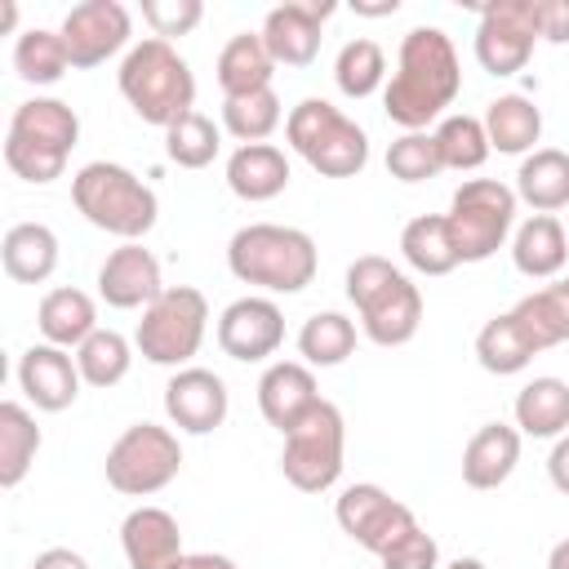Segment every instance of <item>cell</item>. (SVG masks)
Here are the masks:
<instances>
[{
    "label": "cell",
    "mask_w": 569,
    "mask_h": 569,
    "mask_svg": "<svg viewBox=\"0 0 569 569\" xmlns=\"http://www.w3.org/2000/svg\"><path fill=\"white\" fill-rule=\"evenodd\" d=\"M458 89H462V62L453 40L440 27H413L400 40L396 71L382 89V111L405 133H418L431 120H445V107H453Z\"/></svg>",
    "instance_id": "1"
},
{
    "label": "cell",
    "mask_w": 569,
    "mask_h": 569,
    "mask_svg": "<svg viewBox=\"0 0 569 569\" xmlns=\"http://www.w3.org/2000/svg\"><path fill=\"white\" fill-rule=\"evenodd\" d=\"M116 84H120V98L133 107V116L142 124L169 129V124H178L182 116L196 111V76L187 67V58L160 36H142L120 58Z\"/></svg>",
    "instance_id": "2"
},
{
    "label": "cell",
    "mask_w": 569,
    "mask_h": 569,
    "mask_svg": "<svg viewBox=\"0 0 569 569\" xmlns=\"http://www.w3.org/2000/svg\"><path fill=\"white\" fill-rule=\"evenodd\" d=\"M227 267L240 284L262 293H302L320 271V253L302 227L249 222L227 240Z\"/></svg>",
    "instance_id": "3"
},
{
    "label": "cell",
    "mask_w": 569,
    "mask_h": 569,
    "mask_svg": "<svg viewBox=\"0 0 569 569\" xmlns=\"http://www.w3.org/2000/svg\"><path fill=\"white\" fill-rule=\"evenodd\" d=\"M347 302L360 316V329L378 347H405L422 325L418 284L382 253H360L347 267Z\"/></svg>",
    "instance_id": "4"
},
{
    "label": "cell",
    "mask_w": 569,
    "mask_h": 569,
    "mask_svg": "<svg viewBox=\"0 0 569 569\" xmlns=\"http://www.w3.org/2000/svg\"><path fill=\"white\" fill-rule=\"evenodd\" d=\"M71 204L84 213L89 227L129 240H142L156 218H160V200L156 191L124 164L116 160H89L76 169L71 178Z\"/></svg>",
    "instance_id": "5"
},
{
    "label": "cell",
    "mask_w": 569,
    "mask_h": 569,
    "mask_svg": "<svg viewBox=\"0 0 569 569\" xmlns=\"http://www.w3.org/2000/svg\"><path fill=\"white\" fill-rule=\"evenodd\" d=\"M76 142H80V116L62 98H27L9 116L4 164L22 182L44 187V182L62 178Z\"/></svg>",
    "instance_id": "6"
},
{
    "label": "cell",
    "mask_w": 569,
    "mask_h": 569,
    "mask_svg": "<svg viewBox=\"0 0 569 569\" xmlns=\"http://www.w3.org/2000/svg\"><path fill=\"white\" fill-rule=\"evenodd\" d=\"M284 138L320 178H356L369 164V133L329 98H302L289 107Z\"/></svg>",
    "instance_id": "7"
},
{
    "label": "cell",
    "mask_w": 569,
    "mask_h": 569,
    "mask_svg": "<svg viewBox=\"0 0 569 569\" xmlns=\"http://www.w3.org/2000/svg\"><path fill=\"white\" fill-rule=\"evenodd\" d=\"M209 329V298L196 284H164V293L142 311L133 347L160 369H187Z\"/></svg>",
    "instance_id": "8"
},
{
    "label": "cell",
    "mask_w": 569,
    "mask_h": 569,
    "mask_svg": "<svg viewBox=\"0 0 569 569\" xmlns=\"http://www.w3.org/2000/svg\"><path fill=\"white\" fill-rule=\"evenodd\" d=\"M516 187L498 182V178H467L453 196H449V236L458 249V262H485L493 258L511 227H516Z\"/></svg>",
    "instance_id": "9"
},
{
    "label": "cell",
    "mask_w": 569,
    "mask_h": 569,
    "mask_svg": "<svg viewBox=\"0 0 569 569\" xmlns=\"http://www.w3.org/2000/svg\"><path fill=\"white\" fill-rule=\"evenodd\" d=\"M102 471H107V485L116 493H124V498H151V493H160L182 471L178 431H169L160 422H133V427H124L111 440V449L102 458Z\"/></svg>",
    "instance_id": "10"
},
{
    "label": "cell",
    "mask_w": 569,
    "mask_h": 569,
    "mask_svg": "<svg viewBox=\"0 0 569 569\" xmlns=\"http://www.w3.org/2000/svg\"><path fill=\"white\" fill-rule=\"evenodd\" d=\"M347 458V422L333 400H320L298 427L284 431L280 471L298 493H325L338 485Z\"/></svg>",
    "instance_id": "11"
},
{
    "label": "cell",
    "mask_w": 569,
    "mask_h": 569,
    "mask_svg": "<svg viewBox=\"0 0 569 569\" xmlns=\"http://www.w3.org/2000/svg\"><path fill=\"white\" fill-rule=\"evenodd\" d=\"M476 62L489 76H516L538 44V0H493L476 22Z\"/></svg>",
    "instance_id": "12"
},
{
    "label": "cell",
    "mask_w": 569,
    "mask_h": 569,
    "mask_svg": "<svg viewBox=\"0 0 569 569\" xmlns=\"http://www.w3.org/2000/svg\"><path fill=\"white\" fill-rule=\"evenodd\" d=\"M333 520H338V529L356 542V547H365V551H373V556H382L391 542H400L413 525H418V516H413V507H405L400 498H391L382 485H347L342 493H338V502H333Z\"/></svg>",
    "instance_id": "13"
},
{
    "label": "cell",
    "mask_w": 569,
    "mask_h": 569,
    "mask_svg": "<svg viewBox=\"0 0 569 569\" xmlns=\"http://www.w3.org/2000/svg\"><path fill=\"white\" fill-rule=\"evenodd\" d=\"M62 44L71 53V67L89 71L102 67L107 58H116L120 49L129 53V36H133V13L120 0H80L67 9L62 18Z\"/></svg>",
    "instance_id": "14"
},
{
    "label": "cell",
    "mask_w": 569,
    "mask_h": 569,
    "mask_svg": "<svg viewBox=\"0 0 569 569\" xmlns=\"http://www.w3.org/2000/svg\"><path fill=\"white\" fill-rule=\"evenodd\" d=\"M280 342H284V311L271 298L249 293V298H236L222 307V316H218L222 356H231L240 365H258V360L276 356Z\"/></svg>",
    "instance_id": "15"
},
{
    "label": "cell",
    "mask_w": 569,
    "mask_h": 569,
    "mask_svg": "<svg viewBox=\"0 0 569 569\" xmlns=\"http://www.w3.org/2000/svg\"><path fill=\"white\" fill-rule=\"evenodd\" d=\"M333 0H284L262 18V44L276 67H311L320 53V31L333 18Z\"/></svg>",
    "instance_id": "16"
},
{
    "label": "cell",
    "mask_w": 569,
    "mask_h": 569,
    "mask_svg": "<svg viewBox=\"0 0 569 569\" xmlns=\"http://www.w3.org/2000/svg\"><path fill=\"white\" fill-rule=\"evenodd\" d=\"M227 409H231V396L213 369L187 365V369H173V378L164 382V413L187 436L218 431L227 422Z\"/></svg>",
    "instance_id": "17"
},
{
    "label": "cell",
    "mask_w": 569,
    "mask_h": 569,
    "mask_svg": "<svg viewBox=\"0 0 569 569\" xmlns=\"http://www.w3.org/2000/svg\"><path fill=\"white\" fill-rule=\"evenodd\" d=\"M164 293L160 280V258L151 249H142V240H129L120 249H111L98 267V298L116 311H147L156 298Z\"/></svg>",
    "instance_id": "18"
},
{
    "label": "cell",
    "mask_w": 569,
    "mask_h": 569,
    "mask_svg": "<svg viewBox=\"0 0 569 569\" xmlns=\"http://www.w3.org/2000/svg\"><path fill=\"white\" fill-rule=\"evenodd\" d=\"M18 387L22 396L40 409V413H62L76 405L84 378H80V365L67 347H53V342H31L22 356H18Z\"/></svg>",
    "instance_id": "19"
},
{
    "label": "cell",
    "mask_w": 569,
    "mask_h": 569,
    "mask_svg": "<svg viewBox=\"0 0 569 569\" xmlns=\"http://www.w3.org/2000/svg\"><path fill=\"white\" fill-rule=\"evenodd\" d=\"M320 400H325V396H320V387H316V373H311V365H302V360H276V365H267L262 378H258V409H262V418H267L280 436H284L289 427H298Z\"/></svg>",
    "instance_id": "20"
},
{
    "label": "cell",
    "mask_w": 569,
    "mask_h": 569,
    "mask_svg": "<svg viewBox=\"0 0 569 569\" xmlns=\"http://www.w3.org/2000/svg\"><path fill=\"white\" fill-rule=\"evenodd\" d=\"M120 551L129 569H173L182 551V529L164 507H133L120 520Z\"/></svg>",
    "instance_id": "21"
},
{
    "label": "cell",
    "mask_w": 569,
    "mask_h": 569,
    "mask_svg": "<svg viewBox=\"0 0 569 569\" xmlns=\"http://www.w3.org/2000/svg\"><path fill=\"white\" fill-rule=\"evenodd\" d=\"M533 356H542V342L533 338V329L520 320V311H498L480 325L476 333V360L485 373H498V378H511L520 369L533 365Z\"/></svg>",
    "instance_id": "22"
},
{
    "label": "cell",
    "mask_w": 569,
    "mask_h": 569,
    "mask_svg": "<svg viewBox=\"0 0 569 569\" xmlns=\"http://www.w3.org/2000/svg\"><path fill=\"white\" fill-rule=\"evenodd\" d=\"M520 431L507 422H485L476 436L462 445V485L467 489H498L511 480L520 462Z\"/></svg>",
    "instance_id": "23"
},
{
    "label": "cell",
    "mask_w": 569,
    "mask_h": 569,
    "mask_svg": "<svg viewBox=\"0 0 569 569\" xmlns=\"http://www.w3.org/2000/svg\"><path fill=\"white\" fill-rule=\"evenodd\" d=\"M227 187L249 204L276 200L289 187V156L276 142H244L227 156Z\"/></svg>",
    "instance_id": "24"
},
{
    "label": "cell",
    "mask_w": 569,
    "mask_h": 569,
    "mask_svg": "<svg viewBox=\"0 0 569 569\" xmlns=\"http://www.w3.org/2000/svg\"><path fill=\"white\" fill-rule=\"evenodd\" d=\"M511 262L529 280H556L569 262V231L556 213H533L511 231Z\"/></svg>",
    "instance_id": "25"
},
{
    "label": "cell",
    "mask_w": 569,
    "mask_h": 569,
    "mask_svg": "<svg viewBox=\"0 0 569 569\" xmlns=\"http://www.w3.org/2000/svg\"><path fill=\"white\" fill-rule=\"evenodd\" d=\"M516 431L529 436V440H560L569 431V382L565 378H529L520 391H516Z\"/></svg>",
    "instance_id": "26"
},
{
    "label": "cell",
    "mask_w": 569,
    "mask_h": 569,
    "mask_svg": "<svg viewBox=\"0 0 569 569\" xmlns=\"http://www.w3.org/2000/svg\"><path fill=\"white\" fill-rule=\"evenodd\" d=\"M36 329H40L44 342L76 351V347L98 329V302H93L84 289H76V284H58V289H49V293L40 298V307H36Z\"/></svg>",
    "instance_id": "27"
},
{
    "label": "cell",
    "mask_w": 569,
    "mask_h": 569,
    "mask_svg": "<svg viewBox=\"0 0 569 569\" xmlns=\"http://www.w3.org/2000/svg\"><path fill=\"white\" fill-rule=\"evenodd\" d=\"M4 276L18 284H44L58 271V236L44 222H13L0 240Z\"/></svg>",
    "instance_id": "28"
},
{
    "label": "cell",
    "mask_w": 569,
    "mask_h": 569,
    "mask_svg": "<svg viewBox=\"0 0 569 569\" xmlns=\"http://www.w3.org/2000/svg\"><path fill=\"white\" fill-rule=\"evenodd\" d=\"M516 200H525L533 213L565 209L569 204V151L533 147L516 169Z\"/></svg>",
    "instance_id": "29"
},
{
    "label": "cell",
    "mask_w": 569,
    "mask_h": 569,
    "mask_svg": "<svg viewBox=\"0 0 569 569\" xmlns=\"http://www.w3.org/2000/svg\"><path fill=\"white\" fill-rule=\"evenodd\" d=\"M213 71H218V89H222V98H240V93L271 89L276 58L267 53L262 31H240V36H231V40L222 44Z\"/></svg>",
    "instance_id": "30"
},
{
    "label": "cell",
    "mask_w": 569,
    "mask_h": 569,
    "mask_svg": "<svg viewBox=\"0 0 569 569\" xmlns=\"http://www.w3.org/2000/svg\"><path fill=\"white\" fill-rule=\"evenodd\" d=\"M485 133H489V147L502 151V156H529L533 142L542 138V111L533 98L525 93H502L485 107Z\"/></svg>",
    "instance_id": "31"
},
{
    "label": "cell",
    "mask_w": 569,
    "mask_h": 569,
    "mask_svg": "<svg viewBox=\"0 0 569 569\" xmlns=\"http://www.w3.org/2000/svg\"><path fill=\"white\" fill-rule=\"evenodd\" d=\"M44 436L31 418L27 405L18 400H0V489H18L40 453Z\"/></svg>",
    "instance_id": "32"
},
{
    "label": "cell",
    "mask_w": 569,
    "mask_h": 569,
    "mask_svg": "<svg viewBox=\"0 0 569 569\" xmlns=\"http://www.w3.org/2000/svg\"><path fill=\"white\" fill-rule=\"evenodd\" d=\"M400 253L418 276H449L458 267V249L445 213H418L400 231Z\"/></svg>",
    "instance_id": "33"
},
{
    "label": "cell",
    "mask_w": 569,
    "mask_h": 569,
    "mask_svg": "<svg viewBox=\"0 0 569 569\" xmlns=\"http://www.w3.org/2000/svg\"><path fill=\"white\" fill-rule=\"evenodd\" d=\"M356 351V320L342 311H316L298 329V356L311 369H333Z\"/></svg>",
    "instance_id": "34"
},
{
    "label": "cell",
    "mask_w": 569,
    "mask_h": 569,
    "mask_svg": "<svg viewBox=\"0 0 569 569\" xmlns=\"http://www.w3.org/2000/svg\"><path fill=\"white\" fill-rule=\"evenodd\" d=\"M13 71L27 80V84H58L67 71H71V53L62 44V31H49V27H27L18 40H13Z\"/></svg>",
    "instance_id": "35"
},
{
    "label": "cell",
    "mask_w": 569,
    "mask_h": 569,
    "mask_svg": "<svg viewBox=\"0 0 569 569\" xmlns=\"http://www.w3.org/2000/svg\"><path fill=\"white\" fill-rule=\"evenodd\" d=\"M333 84L356 102L378 93V89H387V53H382V44L369 40V36L347 40L338 49V58H333Z\"/></svg>",
    "instance_id": "36"
},
{
    "label": "cell",
    "mask_w": 569,
    "mask_h": 569,
    "mask_svg": "<svg viewBox=\"0 0 569 569\" xmlns=\"http://www.w3.org/2000/svg\"><path fill=\"white\" fill-rule=\"evenodd\" d=\"M76 365H80V378L98 391L124 382L129 365H133V342L116 329H93L80 347H76Z\"/></svg>",
    "instance_id": "37"
},
{
    "label": "cell",
    "mask_w": 569,
    "mask_h": 569,
    "mask_svg": "<svg viewBox=\"0 0 569 569\" xmlns=\"http://www.w3.org/2000/svg\"><path fill=\"white\" fill-rule=\"evenodd\" d=\"M284 120V107L276 98V89H258V93H240V98H222V129L244 147V142H267Z\"/></svg>",
    "instance_id": "38"
},
{
    "label": "cell",
    "mask_w": 569,
    "mask_h": 569,
    "mask_svg": "<svg viewBox=\"0 0 569 569\" xmlns=\"http://www.w3.org/2000/svg\"><path fill=\"white\" fill-rule=\"evenodd\" d=\"M431 133H436V147H440L445 169L471 173V169H480V164L493 156V147H489V133H485V120H480V116H467V111L445 116Z\"/></svg>",
    "instance_id": "39"
},
{
    "label": "cell",
    "mask_w": 569,
    "mask_h": 569,
    "mask_svg": "<svg viewBox=\"0 0 569 569\" xmlns=\"http://www.w3.org/2000/svg\"><path fill=\"white\" fill-rule=\"evenodd\" d=\"M516 311L533 329V338L542 342V351L569 342V280H551V284L525 293L516 302Z\"/></svg>",
    "instance_id": "40"
},
{
    "label": "cell",
    "mask_w": 569,
    "mask_h": 569,
    "mask_svg": "<svg viewBox=\"0 0 569 569\" xmlns=\"http://www.w3.org/2000/svg\"><path fill=\"white\" fill-rule=\"evenodd\" d=\"M218 151H222V129L204 111H191L164 129V156L178 169H204V164H213Z\"/></svg>",
    "instance_id": "41"
},
{
    "label": "cell",
    "mask_w": 569,
    "mask_h": 569,
    "mask_svg": "<svg viewBox=\"0 0 569 569\" xmlns=\"http://www.w3.org/2000/svg\"><path fill=\"white\" fill-rule=\"evenodd\" d=\"M387 173L400 178V182H427V178H440V173H445V160H440L436 133H431V129L400 133V138L387 147Z\"/></svg>",
    "instance_id": "42"
},
{
    "label": "cell",
    "mask_w": 569,
    "mask_h": 569,
    "mask_svg": "<svg viewBox=\"0 0 569 569\" xmlns=\"http://www.w3.org/2000/svg\"><path fill=\"white\" fill-rule=\"evenodd\" d=\"M200 18H204L200 0H142V22L151 27V36H160L169 44H173V36L196 31Z\"/></svg>",
    "instance_id": "43"
},
{
    "label": "cell",
    "mask_w": 569,
    "mask_h": 569,
    "mask_svg": "<svg viewBox=\"0 0 569 569\" xmlns=\"http://www.w3.org/2000/svg\"><path fill=\"white\" fill-rule=\"evenodd\" d=\"M378 565L382 569H440V547H436V538L422 525H413L400 542H391L378 556Z\"/></svg>",
    "instance_id": "44"
},
{
    "label": "cell",
    "mask_w": 569,
    "mask_h": 569,
    "mask_svg": "<svg viewBox=\"0 0 569 569\" xmlns=\"http://www.w3.org/2000/svg\"><path fill=\"white\" fill-rule=\"evenodd\" d=\"M538 40L569 44V0H538Z\"/></svg>",
    "instance_id": "45"
},
{
    "label": "cell",
    "mask_w": 569,
    "mask_h": 569,
    "mask_svg": "<svg viewBox=\"0 0 569 569\" xmlns=\"http://www.w3.org/2000/svg\"><path fill=\"white\" fill-rule=\"evenodd\" d=\"M547 476H551V485L569 498V431L551 445V453H547Z\"/></svg>",
    "instance_id": "46"
},
{
    "label": "cell",
    "mask_w": 569,
    "mask_h": 569,
    "mask_svg": "<svg viewBox=\"0 0 569 569\" xmlns=\"http://www.w3.org/2000/svg\"><path fill=\"white\" fill-rule=\"evenodd\" d=\"M31 569H89V560L80 551H71V547H44L31 560Z\"/></svg>",
    "instance_id": "47"
},
{
    "label": "cell",
    "mask_w": 569,
    "mask_h": 569,
    "mask_svg": "<svg viewBox=\"0 0 569 569\" xmlns=\"http://www.w3.org/2000/svg\"><path fill=\"white\" fill-rule=\"evenodd\" d=\"M173 569H240L231 556H218V551H187Z\"/></svg>",
    "instance_id": "48"
},
{
    "label": "cell",
    "mask_w": 569,
    "mask_h": 569,
    "mask_svg": "<svg viewBox=\"0 0 569 569\" xmlns=\"http://www.w3.org/2000/svg\"><path fill=\"white\" fill-rule=\"evenodd\" d=\"M400 9V0H378V4H365V0H356V13L360 18H391Z\"/></svg>",
    "instance_id": "49"
},
{
    "label": "cell",
    "mask_w": 569,
    "mask_h": 569,
    "mask_svg": "<svg viewBox=\"0 0 569 569\" xmlns=\"http://www.w3.org/2000/svg\"><path fill=\"white\" fill-rule=\"evenodd\" d=\"M547 569H569V538H560V542L551 547V556H547Z\"/></svg>",
    "instance_id": "50"
},
{
    "label": "cell",
    "mask_w": 569,
    "mask_h": 569,
    "mask_svg": "<svg viewBox=\"0 0 569 569\" xmlns=\"http://www.w3.org/2000/svg\"><path fill=\"white\" fill-rule=\"evenodd\" d=\"M0 22H4V31H13V22H18V4L13 0L0 4Z\"/></svg>",
    "instance_id": "51"
},
{
    "label": "cell",
    "mask_w": 569,
    "mask_h": 569,
    "mask_svg": "<svg viewBox=\"0 0 569 569\" xmlns=\"http://www.w3.org/2000/svg\"><path fill=\"white\" fill-rule=\"evenodd\" d=\"M440 569H485V560H476V556H458V560H449V565H440Z\"/></svg>",
    "instance_id": "52"
}]
</instances>
